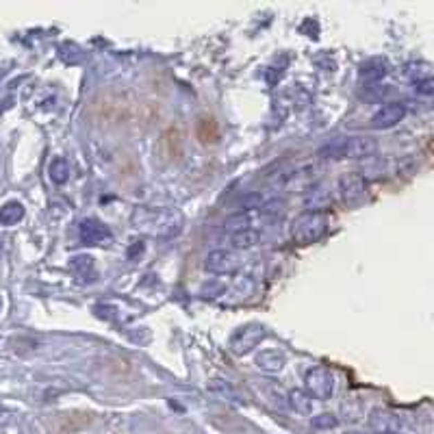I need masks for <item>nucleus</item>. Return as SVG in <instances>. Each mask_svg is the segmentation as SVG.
<instances>
[{
  "mask_svg": "<svg viewBox=\"0 0 434 434\" xmlns=\"http://www.w3.org/2000/svg\"><path fill=\"white\" fill-rule=\"evenodd\" d=\"M304 391L313 400L326 402L335 393V373L328 367H311L304 376Z\"/></svg>",
  "mask_w": 434,
  "mask_h": 434,
  "instance_id": "obj_6",
  "label": "nucleus"
},
{
  "mask_svg": "<svg viewBox=\"0 0 434 434\" xmlns=\"http://www.w3.org/2000/svg\"><path fill=\"white\" fill-rule=\"evenodd\" d=\"M387 72H389V63L385 59H369L360 65V79L367 83H376L383 77H387Z\"/></svg>",
  "mask_w": 434,
  "mask_h": 434,
  "instance_id": "obj_15",
  "label": "nucleus"
},
{
  "mask_svg": "<svg viewBox=\"0 0 434 434\" xmlns=\"http://www.w3.org/2000/svg\"><path fill=\"white\" fill-rule=\"evenodd\" d=\"M287 365V358L280 350H261L257 354V367L265 373H278Z\"/></svg>",
  "mask_w": 434,
  "mask_h": 434,
  "instance_id": "obj_12",
  "label": "nucleus"
},
{
  "mask_svg": "<svg viewBox=\"0 0 434 434\" xmlns=\"http://www.w3.org/2000/svg\"><path fill=\"white\" fill-rule=\"evenodd\" d=\"M406 115V104L404 102H389L383 108H378L371 118V126L378 131L393 129L395 124H400Z\"/></svg>",
  "mask_w": 434,
  "mask_h": 434,
  "instance_id": "obj_10",
  "label": "nucleus"
},
{
  "mask_svg": "<svg viewBox=\"0 0 434 434\" xmlns=\"http://www.w3.org/2000/svg\"><path fill=\"white\" fill-rule=\"evenodd\" d=\"M252 387L259 391V395L267 397V402H271V406L284 410L287 408V395L280 393V389L271 383H265V380H252Z\"/></svg>",
  "mask_w": 434,
  "mask_h": 434,
  "instance_id": "obj_13",
  "label": "nucleus"
},
{
  "mask_svg": "<svg viewBox=\"0 0 434 434\" xmlns=\"http://www.w3.org/2000/svg\"><path fill=\"white\" fill-rule=\"evenodd\" d=\"M369 426L378 434H397L402 428V419L391 410H373L369 415Z\"/></svg>",
  "mask_w": 434,
  "mask_h": 434,
  "instance_id": "obj_11",
  "label": "nucleus"
},
{
  "mask_svg": "<svg viewBox=\"0 0 434 434\" xmlns=\"http://www.w3.org/2000/svg\"><path fill=\"white\" fill-rule=\"evenodd\" d=\"M406 74L417 83H424V81H432V65L426 63V61H417V63H408L406 65Z\"/></svg>",
  "mask_w": 434,
  "mask_h": 434,
  "instance_id": "obj_19",
  "label": "nucleus"
},
{
  "mask_svg": "<svg viewBox=\"0 0 434 434\" xmlns=\"http://www.w3.org/2000/svg\"><path fill=\"white\" fill-rule=\"evenodd\" d=\"M239 267H241L239 257L230 250H213L204 259V269L209 274H217V276H232L237 274Z\"/></svg>",
  "mask_w": 434,
  "mask_h": 434,
  "instance_id": "obj_8",
  "label": "nucleus"
},
{
  "mask_svg": "<svg viewBox=\"0 0 434 434\" xmlns=\"http://www.w3.org/2000/svg\"><path fill=\"white\" fill-rule=\"evenodd\" d=\"M367 191H369L367 180H365L363 174H358V172H348L337 180L339 200L346 207H358L360 202H365Z\"/></svg>",
  "mask_w": 434,
  "mask_h": 434,
  "instance_id": "obj_5",
  "label": "nucleus"
},
{
  "mask_svg": "<svg viewBox=\"0 0 434 434\" xmlns=\"http://www.w3.org/2000/svg\"><path fill=\"white\" fill-rule=\"evenodd\" d=\"M265 335L267 332H265V328L261 323H246V326H241L239 330L232 332V337H230V352L237 354V356L250 354L265 339Z\"/></svg>",
  "mask_w": 434,
  "mask_h": 434,
  "instance_id": "obj_7",
  "label": "nucleus"
},
{
  "mask_svg": "<svg viewBox=\"0 0 434 434\" xmlns=\"http://www.w3.org/2000/svg\"><path fill=\"white\" fill-rule=\"evenodd\" d=\"M376 152H378V141L373 137L348 135V137H337V139L326 143V146H321L317 156L335 159V161H343V159L358 161V159H369Z\"/></svg>",
  "mask_w": 434,
  "mask_h": 434,
  "instance_id": "obj_2",
  "label": "nucleus"
},
{
  "mask_svg": "<svg viewBox=\"0 0 434 434\" xmlns=\"http://www.w3.org/2000/svg\"><path fill=\"white\" fill-rule=\"evenodd\" d=\"M287 406L294 408L300 415H311L313 406H315V400L304 389H291L287 393Z\"/></svg>",
  "mask_w": 434,
  "mask_h": 434,
  "instance_id": "obj_14",
  "label": "nucleus"
},
{
  "mask_svg": "<svg viewBox=\"0 0 434 434\" xmlns=\"http://www.w3.org/2000/svg\"><path fill=\"white\" fill-rule=\"evenodd\" d=\"M261 239V232L257 228H246V230H232L230 232V243L237 250H250L255 248Z\"/></svg>",
  "mask_w": 434,
  "mask_h": 434,
  "instance_id": "obj_16",
  "label": "nucleus"
},
{
  "mask_svg": "<svg viewBox=\"0 0 434 434\" xmlns=\"http://www.w3.org/2000/svg\"><path fill=\"white\" fill-rule=\"evenodd\" d=\"M79 237L85 246H106L111 243V230H108L102 222L87 217L79 224Z\"/></svg>",
  "mask_w": 434,
  "mask_h": 434,
  "instance_id": "obj_9",
  "label": "nucleus"
},
{
  "mask_svg": "<svg viewBox=\"0 0 434 434\" xmlns=\"http://www.w3.org/2000/svg\"><path fill=\"white\" fill-rule=\"evenodd\" d=\"M22 217H24V207H22V202H17V200H11L0 209V224H5V226L17 224Z\"/></svg>",
  "mask_w": 434,
  "mask_h": 434,
  "instance_id": "obj_18",
  "label": "nucleus"
},
{
  "mask_svg": "<svg viewBox=\"0 0 434 434\" xmlns=\"http://www.w3.org/2000/svg\"><path fill=\"white\" fill-rule=\"evenodd\" d=\"M397 434H402V432H397Z\"/></svg>",
  "mask_w": 434,
  "mask_h": 434,
  "instance_id": "obj_23",
  "label": "nucleus"
},
{
  "mask_svg": "<svg viewBox=\"0 0 434 434\" xmlns=\"http://www.w3.org/2000/svg\"><path fill=\"white\" fill-rule=\"evenodd\" d=\"M70 172H72V170H70V163H67V159L57 156V159H52V161H50L48 176H50L52 183H57V185L67 183V180H70Z\"/></svg>",
  "mask_w": 434,
  "mask_h": 434,
  "instance_id": "obj_17",
  "label": "nucleus"
},
{
  "mask_svg": "<svg viewBox=\"0 0 434 434\" xmlns=\"http://www.w3.org/2000/svg\"><path fill=\"white\" fill-rule=\"evenodd\" d=\"M133 226L150 237H174L183 230V217L168 207H137L131 215Z\"/></svg>",
  "mask_w": 434,
  "mask_h": 434,
  "instance_id": "obj_1",
  "label": "nucleus"
},
{
  "mask_svg": "<svg viewBox=\"0 0 434 434\" xmlns=\"http://www.w3.org/2000/svg\"><path fill=\"white\" fill-rule=\"evenodd\" d=\"M70 267H72V271H74L77 276L85 278L87 271H89V274H94V259L85 257V255H79V257H74L70 261Z\"/></svg>",
  "mask_w": 434,
  "mask_h": 434,
  "instance_id": "obj_20",
  "label": "nucleus"
},
{
  "mask_svg": "<svg viewBox=\"0 0 434 434\" xmlns=\"http://www.w3.org/2000/svg\"><path fill=\"white\" fill-rule=\"evenodd\" d=\"M328 232V215L323 211H304L291 224V239L298 246H311Z\"/></svg>",
  "mask_w": 434,
  "mask_h": 434,
  "instance_id": "obj_3",
  "label": "nucleus"
},
{
  "mask_svg": "<svg viewBox=\"0 0 434 434\" xmlns=\"http://www.w3.org/2000/svg\"><path fill=\"white\" fill-rule=\"evenodd\" d=\"M415 89H417L419 94H432V81H424V83H417V85H415Z\"/></svg>",
  "mask_w": 434,
  "mask_h": 434,
  "instance_id": "obj_22",
  "label": "nucleus"
},
{
  "mask_svg": "<svg viewBox=\"0 0 434 434\" xmlns=\"http://www.w3.org/2000/svg\"><path fill=\"white\" fill-rule=\"evenodd\" d=\"M311 426L313 430H332L339 426V419L335 417L332 412H321V415H315L311 419Z\"/></svg>",
  "mask_w": 434,
  "mask_h": 434,
  "instance_id": "obj_21",
  "label": "nucleus"
},
{
  "mask_svg": "<svg viewBox=\"0 0 434 434\" xmlns=\"http://www.w3.org/2000/svg\"><path fill=\"white\" fill-rule=\"evenodd\" d=\"M317 172H319V166L317 163H302V166H296L291 170H287L282 174H278L274 178V185L278 189H284V191H294V193H302L306 191L311 185H315L317 180Z\"/></svg>",
  "mask_w": 434,
  "mask_h": 434,
  "instance_id": "obj_4",
  "label": "nucleus"
}]
</instances>
